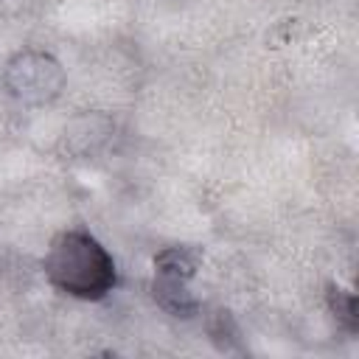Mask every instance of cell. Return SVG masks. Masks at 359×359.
Returning <instances> with one entry per match:
<instances>
[{"instance_id":"obj_1","label":"cell","mask_w":359,"mask_h":359,"mask_svg":"<svg viewBox=\"0 0 359 359\" xmlns=\"http://www.w3.org/2000/svg\"><path fill=\"white\" fill-rule=\"evenodd\" d=\"M42 266H45L48 280L59 292L79 297V300H101L118 283L112 255L87 230L59 233L50 241Z\"/></svg>"},{"instance_id":"obj_4","label":"cell","mask_w":359,"mask_h":359,"mask_svg":"<svg viewBox=\"0 0 359 359\" xmlns=\"http://www.w3.org/2000/svg\"><path fill=\"white\" fill-rule=\"evenodd\" d=\"M328 306L331 311L345 323L348 331H356L359 325V314H356V297L339 286H328Z\"/></svg>"},{"instance_id":"obj_2","label":"cell","mask_w":359,"mask_h":359,"mask_svg":"<svg viewBox=\"0 0 359 359\" xmlns=\"http://www.w3.org/2000/svg\"><path fill=\"white\" fill-rule=\"evenodd\" d=\"M199 255L188 247H165L154 255L151 294L157 306L174 317H191L199 311V300L191 292V278L196 275Z\"/></svg>"},{"instance_id":"obj_3","label":"cell","mask_w":359,"mask_h":359,"mask_svg":"<svg viewBox=\"0 0 359 359\" xmlns=\"http://www.w3.org/2000/svg\"><path fill=\"white\" fill-rule=\"evenodd\" d=\"M62 84H65V76H62L59 65L48 53L25 50L6 70L8 93L17 95L20 101H28V104L50 101L62 90Z\"/></svg>"}]
</instances>
